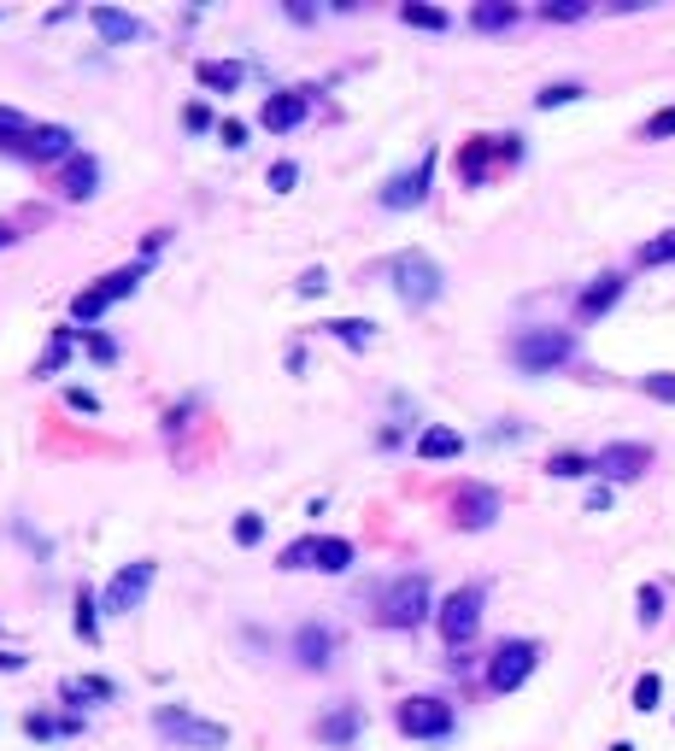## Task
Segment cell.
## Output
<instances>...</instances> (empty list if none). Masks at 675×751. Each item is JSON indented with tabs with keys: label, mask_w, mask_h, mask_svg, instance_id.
<instances>
[{
	"label": "cell",
	"mask_w": 675,
	"mask_h": 751,
	"mask_svg": "<svg viewBox=\"0 0 675 751\" xmlns=\"http://www.w3.org/2000/svg\"><path fill=\"white\" fill-rule=\"evenodd\" d=\"M89 352L100 358V365H112V358H117V347H112V340H106V335H89Z\"/></svg>",
	"instance_id": "bcb514c9"
},
{
	"label": "cell",
	"mask_w": 675,
	"mask_h": 751,
	"mask_svg": "<svg viewBox=\"0 0 675 751\" xmlns=\"http://www.w3.org/2000/svg\"><path fill=\"white\" fill-rule=\"evenodd\" d=\"M189 130H212V112L206 107H189Z\"/></svg>",
	"instance_id": "c3c4849f"
},
{
	"label": "cell",
	"mask_w": 675,
	"mask_h": 751,
	"mask_svg": "<svg viewBox=\"0 0 675 751\" xmlns=\"http://www.w3.org/2000/svg\"><path fill=\"white\" fill-rule=\"evenodd\" d=\"M294 288H300V294L312 300V294H324V288H329V277H324V270H306V277H300Z\"/></svg>",
	"instance_id": "ee69618b"
},
{
	"label": "cell",
	"mask_w": 675,
	"mask_h": 751,
	"mask_svg": "<svg viewBox=\"0 0 675 751\" xmlns=\"http://www.w3.org/2000/svg\"><path fill=\"white\" fill-rule=\"evenodd\" d=\"M294 658L306 663V670H329V663H335V628L306 623V628L294 635Z\"/></svg>",
	"instance_id": "5bb4252c"
},
{
	"label": "cell",
	"mask_w": 675,
	"mask_h": 751,
	"mask_svg": "<svg viewBox=\"0 0 675 751\" xmlns=\"http://www.w3.org/2000/svg\"><path fill=\"white\" fill-rule=\"evenodd\" d=\"M142 277H147V259H142V265H124V270H106V277L94 282V294H100V300L112 305V300H124V294H135V288H142Z\"/></svg>",
	"instance_id": "d6986e66"
},
{
	"label": "cell",
	"mask_w": 675,
	"mask_h": 751,
	"mask_svg": "<svg viewBox=\"0 0 675 751\" xmlns=\"http://www.w3.org/2000/svg\"><path fill=\"white\" fill-rule=\"evenodd\" d=\"M235 540H241V546H259V540H265V517H259V511H241V523H235Z\"/></svg>",
	"instance_id": "74e56055"
},
{
	"label": "cell",
	"mask_w": 675,
	"mask_h": 751,
	"mask_svg": "<svg viewBox=\"0 0 675 751\" xmlns=\"http://www.w3.org/2000/svg\"><path fill=\"white\" fill-rule=\"evenodd\" d=\"M324 329L335 340H347V347H370V340H376V323H364V317H335V323H324Z\"/></svg>",
	"instance_id": "603a6c76"
},
{
	"label": "cell",
	"mask_w": 675,
	"mask_h": 751,
	"mask_svg": "<svg viewBox=\"0 0 675 751\" xmlns=\"http://www.w3.org/2000/svg\"><path fill=\"white\" fill-rule=\"evenodd\" d=\"M535 663H540V640H505L494 663H487V687L494 693H517L522 681L535 675Z\"/></svg>",
	"instance_id": "52a82bcc"
},
{
	"label": "cell",
	"mask_w": 675,
	"mask_h": 751,
	"mask_svg": "<svg viewBox=\"0 0 675 751\" xmlns=\"http://www.w3.org/2000/svg\"><path fill=\"white\" fill-rule=\"evenodd\" d=\"M71 335H77V329H54V347L42 352L36 375H59V370H65V358H71Z\"/></svg>",
	"instance_id": "f546056e"
},
{
	"label": "cell",
	"mask_w": 675,
	"mask_h": 751,
	"mask_svg": "<svg viewBox=\"0 0 675 751\" xmlns=\"http://www.w3.org/2000/svg\"><path fill=\"white\" fill-rule=\"evenodd\" d=\"M470 24H476L482 36H499V30L517 24V7H511V0H482V7L470 12Z\"/></svg>",
	"instance_id": "ffe728a7"
},
{
	"label": "cell",
	"mask_w": 675,
	"mask_h": 751,
	"mask_svg": "<svg viewBox=\"0 0 675 751\" xmlns=\"http://www.w3.org/2000/svg\"><path fill=\"white\" fill-rule=\"evenodd\" d=\"M0 670H7V675H19V670H24V658H19V652H0Z\"/></svg>",
	"instance_id": "681fc988"
},
{
	"label": "cell",
	"mask_w": 675,
	"mask_h": 751,
	"mask_svg": "<svg viewBox=\"0 0 675 751\" xmlns=\"http://www.w3.org/2000/svg\"><path fill=\"white\" fill-rule=\"evenodd\" d=\"M294 182H300V165H289V159H282V165H270V188H277V194H289Z\"/></svg>",
	"instance_id": "60d3db41"
},
{
	"label": "cell",
	"mask_w": 675,
	"mask_h": 751,
	"mask_svg": "<svg viewBox=\"0 0 675 751\" xmlns=\"http://www.w3.org/2000/svg\"><path fill=\"white\" fill-rule=\"evenodd\" d=\"M30 159H36V165H54V159H71V153H77V135L71 130H65V124H36V135H30Z\"/></svg>",
	"instance_id": "9a60e30c"
},
{
	"label": "cell",
	"mask_w": 675,
	"mask_h": 751,
	"mask_svg": "<svg viewBox=\"0 0 675 751\" xmlns=\"http://www.w3.org/2000/svg\"><path fill=\"white\" fill-rule=\"evenodd\" d=\"M30 135H36V124H30L24 112L0 107V147H30Z\"/></svg>",
	"instance_id": "cb8c5ba5"
},
{
	"label": "cell",
	"mask_w": 675,
	"mask_h": 751,
	"mask_svg": "<svg viewBox=\"0 0 675 751\" xmlns=\"http://www.w3.org/2000/svg\"><path fill=\"white\" fill-rule=\"evenodd\" d=\"M394 722H400V733H412V740H447L452 733V705L447 698L417 693V698H400Z\"/></svg>",
	"instance_id": "5b68a950"
},
{
	"label": "cell",
	"mask_w": 675,
	"mask_h": 751,
	"mask_svg": "<svg viewBox=\"0 0 675 751\" xmlns=\"http://www.w3.org/2000/svg\"><path fill=\"white\" fill-rule=\"evenodd\" d=\"M89 24L100 30V42H106V47H130V42L147 36V24L135 19V12H117V7H94Z\"/></svg>",
	"instance_id": "4fadbf2b"
},
{
	"label": "cell",
	"mask_w": 675,
	"mask_h": 751,
	"mask_svg": "<svg viewBox=\"0 0 675 751\" xmlns=\"http://www.w3.org/2000/svg\"><path fill=\"white\" fill-rule=\"evenodd\" d=\"M217 142H224V147H247V124H241V117H224V124H217Z\"/></svg>",
	"instance_id": "b9f144b4"
},
{
	"label": "cell",
	"mask_w": 675,
	"mask_h": 751,
	"mask_svg": "<svg viewBox=\"0 0 675 751\" xmlns=\"http://www.w3.org/2000/svg\"><path fill=\"white\" fill-rule=\"evenodd\" d=\"M306 112H312V89H282V94H270L259 107V124L265 130H294Z\"/></svg>",
	"instance_id": "7c38bea8"
},
{
	"label": "cell",
	"mask_w": 675,
	"mask_h": 751,
	"mask_svg": "<svg viewBox=\"0 0 675 751\" xmlns=\"http://www.w3.org/2000/svg\"><path fill=\"white\" fill-rule=\"evenodd\" d=\"M617 300H622V277L611 270V277H599V282H594V288H587V294L576 300V312H582V317H605Z\"/></svg>",
	"instance_id": "ac0fdd59"
},
{
	"label": "cell",
	"mask_w": 675,
	"mask_h": 751,
	"mask_svg": "<svg viewBox=\"0 0 675 751\" xmlns=\"http://www.w3.org/2000/svg\"><path fill=\"white\" fill-rule=\"evenodd\" d=\"M194 77L206 82V89H217V94L241 89V65H235V59H200V65H194Z\"/></svg>",
	"instance_id": "44dd1931"
},
{
	"label": "cell",
	"mask_w": 675,
	"mask_h": 751,
	"mask_svg": "<svg viewBox=\"0 0 675 751\" xmlns=\"http://www.w3.org/2000/svg\"><path fill=\"white\" fill-rule=\"evenodd\" d=\"M587 511H611V487H594V493H587Z\"/></svg>",
	"instance_id": "7dc6e473"
},
{
	"label": "cell",
	"mask_w": 675,
	"mask_h": 751,
	"mask_svg": "<svg viewBox=\"0 0 675 751\" xmlns=\"http://www.w3.org/2000/svg\"><path fill=\"white\" fill-rule=\"evenodd\" d=\"M675 259V229L670 235H657V242H646L640 247V265H670Z\"/></svg>",
	"instance_id": "d590c367"
},
{
	"label": "cell",
	"mask_w": 675,
	"mask_h": 751,
	"mask_svg": "<svg viewBox=\"0 0 675 751\" xmlns=\"http://www.w3.org/2000/svg\"><path fill=\"white\" fill-rule=\"evenodd\" d=\"M646 464H652V447H640V440H617V447H605V452L594 458V470L611 475V482H634Z\"/></svg>",
	"instance_id": "8fae6325"
},
{
	"label": "cell",
	"mask_w": 675,
	"mask_h": 751,
	"mask_svg": "<svg viewBox=\"0 0 675 751\" xmlns=\"http://www.w3.org/2000/svg\"><path fill=\"white\" fill-rule=\"evenodd\" d=\"M435 623H441L452 652H464V646L476 640V628H482V587H452L447 599L435 605Z\"/></svg>",
	"instance_id": "277c9868"
},
{
	"label": "cell",
	"mask_w": 675,
	"mask_h": 751,
	"mask_svg": "<svg viewBox=\"0 0 675 751\" xmlns=\"http://www.w3.org/2000/svg\"><path fill=\"white\" fill-rule=\"evenodd\" d=\"M359 722H364V710L359 705H341L335 716L317 722V740H324V746H352V740H359Z\"/></svg>",
	"instance_id": "2e32d148"
},
{
	"label": "cell",
	"mask_w": 675,
	"mask_h": 751,
	"mask_svg": "<svg viewBox=\"0 0 675 751\" xmlns=\"http://www.w3.org/2000/svg\"><path fill=\"white\" fill-rule=\"evenodd\" d=\"M487 153H494V142H487V135L459 153V177H464V182H482V177H487Z\"/></svg>",
	"instance_id": "4316f807"
},
{
	"label": "cell",
	"mask_w": 675,
	"mask_h": 751,
	"mask_svg": "<svg viewBox=\"0 0 675 751\" xmlns=\"http://www.w3.org/2000/svg\"><path fill=\"white\" fill-rule=\"evenodd\" d=\"M0 247H12V229L7 224H0Z\"/></svg>",
	"instance_id": "f907efd6"
},
{
	"label": "cell",
	"mask_w": 675,
	"mask_h": 751,
	"mask_svg": "<svg viewBox=\"0 0 675 751\" xmlns=\"http://www.w3.org/2000/svg\"><path fill=\"white\" fill-rule=\"evenodd\" d=\"M657 617H664V587H652V582H646V587H640V623L652 628Z\"/></svg>",
	"instance_id": "8d00e7d4"
},
{
	"label": "cell",
	"mask_w": 675,
	"mask_h": 751,
	"mask_svg": "<svg viewBox=\"0 0 675 751\" xmlns=\"http://www.w3.org/2000/svg\"><path fill=\"white\" fill-rule=\"evenodd\" d=\"M494 517H499V493L494 487H482V482L459 487V500H452V523H459V528H494Z\"/></svg>",
	"instance_id": "30bf717a"
},
{
	"label": "cell",
	"mask_w": 675,
	"mask_h": 751,
	"mask_svg": "<svg viewBox=\"0 0 675 751\" xmlns=\"http://www.w3.org/2000/svg\"><path fill=\"white\" fill-rule=\"evenodd\" d=\"M317 570L324 575L352 570V540H317Z\"/></svg>",
	"instance_id": "d4e9b609"
},
{
	"label": "cell",
	"mask_w": 675,
	"mask_h": 751,
	"mask_svg": "<svg viewBox=\"0 0 675 751\" xmlns=\"http://www.w3.org/2000/svg\"><path fill=\"white\" fill-rule=\"evenodd\" d=\"M394 288H400V300L412 305H435L441 300V265L435 259H424V253H400L394 259Z\"/></svg>",
	"instance_id": "8992f818"
},
{
	"label": "cell",
	"mask_w": 675,
	"mask_h": 751,
	"mask_svg": "<svg viewBox=\"0 0 675 751\" xmlns=\"http://www.w3.org/2000/svg\"><path fill=\"white\" fill-rule=\"evenodd\" d=\"M670 135H675V107H664V112L646 124V142H670Z\"/></svg>",
	"instance_id": "ab89813d"
},
{
	"label": "cell",
	"mask_w": 675,
	"mask_h": 751,
	"mask_svg": "<svg viewBox=\"0 0 675 751\" xmlns=\"http://www.w3.org/2000/svg\"><path fill=\"white\" fill-rule=\"evenodd\" d=\"M429 177H435V153H424L412 170H400V177H387V188H382V206L387 212H412V206H424L429 200Z\"/></svg>",
	"instance_id": "9c48e42d"
},
{
	"label": "cell",
	"mask_w": 675,
	"mask_h": 751,
	"mask_svg": "<svg viewBox=\"0 0 675 751\" xmlns=\"http://www.w3.org/2000/svg\"><path fill=\"white\" fill-rule=\"evenodd\" d=\"M582 94H587L582 82H547V89L535 94V107H540V112H552V107H576Z\"/></svg>",
	"instance_id": "83f0119b"
},
{
	"label": "cell",
	"mask_w": 675,
	"mask_h": 751,
	"mask_svg": "<svg viewBox=\"0 0 675 751\" xmlns=\"http://www.w3.org/2000/svg\"><path fill=\"white\" fill-rule=\"evenodd\" d=\"M376 617L382 628H417L435 617V599H429V575H400V582L382 587L376 599Z\"/></svg>",
	"instance_id": "7a4b0ae2"
},
{
	"label": "cell",
	"mask_w": 675,
	"mask_h": 751,
	"mask_svg": "<svg viewBox=\"0 0 675 751\" xmlns=\"http://www.w3.org/2000/svg\"><path fill=\"white\" fill-rule=\"evenodd\" d=\"M100 182V165L94 159H71V170H65V200H89Z\"/></svg>",
	"instance_id": "7402d4cb"
},
{
	"label": "cell",
	"mask_w": 675,
	"mask_h": 751,
	"mask_svg": "<svg viewBox=\"0 0 675 751\" xmlns=\"http://www.w3.org/2000/svg\"><path fill=\"white\" fill-rule=\"evenodd\" d=\"M71 705H82V698H112V681H100V675H82V681H65L59 687Z\"/></svg>",
	"instance_id": "1f68e13d"
},
{
	"label": "cell",
	"mask_w": 675,
	"mask_h": 751,
	"mask_svg": "<svg viewBox=\"0 0 675 751\" xmlns=\"http://www.w3.org/2000/svg\"><path fill=\"white\" fill-rule=\"evenodd\" d=\"M611 751H634V746H629V740H617V746H611Z\"/></svg>",
	"instance_id": "816d5d0a"
},
{
	"label": "cell",
	"mask_w": 675,
	"mask_h": 751,
	"mask_svg": "<svg viewBox=\"0 0 675 751\" xmlns=\"http://www.w3.org/2000/svg\"><path fill=\"white\" fill-rule=\"evenodd\" d=\"M65 405H71V412H100V400L89 394V388H71V394H65Z\"/></svg>",
	"instance_id": "f6af8a7d"
},
{
	"label": "cell",
	"mask_w": 675,
	"mask_h": 751,
	"mask_svg": "<svg viewBox=\"0 0 675 751\" xmlns=\"http://www.w3.org/2000/svg\"><path fill=\"white\" fill-rule=\"evenodd\" d=\"M459 452H464L459 429H441V423H435V429L417 435V458H424V464H435V458H459Z\"/></svg>",
	"instance_id": "e0dca14e"
},
{
	"label": "cell",
	"mask_w": 675,
	"mask_h": 751,
	"mask_svg": "<svg viewBox=\"0 0 675 751\" xmlns=\"http://www.w3.org/2000/svg\"><path fill=\"white\" fill-rule=\"evenodd\" d=\"M154 563H124V570L106 582V593H100V610H112V617H130V610H142V599H147V587H154Z\"/></svg>",
	"instance_id": "ba28073f"
},
{
	"label": "cell",
	"mask_w": 675,
	"mask_h": 751,
	"mask_svg": "<svg viewBox=\"0 0 675 751\" xmlns=\"http://www.w3.org/2000/svg\"><path fill=\"white\" fill-rule=\"evenodd\" d=\"M317 563V535H306V540H294L289 552H282V570H312Z\"/></svg>",
	"instance_id": "836d02e7"
},
{
	"label": "cell",
	"mask_w": 675,
	"mask_h": 751,
	"mask_svg": "<svg viewBox=\"0 0 675 751\" xmlns=\"http://www.w3.org/2000/svg\"><path fill=\"white\" fill-rule=\"evenodd\" d=\"M594 470V458H582V452H552L547 458V475H559V482H576V475Z\"/></svg>",
	"instance_id": "f1b7e54d"
},
{
	"label": "cell",
	"mask_w": 675,
	"mask_h": 751,
	"mask_svg": "<svg viewBox=\"0 0 675 751\" xmlns=\"http://www.w3.org/2000/svg\"><path fill=\"white\" fill-rule=\"evenodd\" d=\"M540 19H547V24H576V19H587V0H547Z\"/></svg>",
	"instance_id": "d6a6232c"
},
{
	"label": "cell",
	"mask_w": 675,
	"mask_h": 751,
	"mask_svg": "<svg viewBox=\"0 0 675 751\" xmlns=\"http://www.w3.org/2000/svg\"><path fill=\"white\" fill-rule=\"evenodd\" d=\"M24 733H30V740H54V733H59V722H47V716H36V710H30V716H24Z\"/></svg>",
	"instance_id": "7bdbcfd3"
},
{
	"label": "cell",
	"mask_w": 675,
	"mask_h": 751,
	"mask_svg": "<svg viewBox=\"0 0 675 751\" xmlns=\"http://www.w3.org/2000/svg\"><path fill=\"white\" fill-rule=\"evenodd\" d=\"M576 358V335L570 329H522L511 340V365L522 375H552L559 365H570Z\"/></svg>",
	"instance_id": "6da1fadb"
},
{
	"label": "cell",
	"mask_w": 675,
	"mask_h": 751,
	"mask_svg": "<svg viewBox=\"0 0 675 751\" xmlns=\"http://www.w3.org/2000/svg\"><path fill=\"white\" fill-rule=\"evenodd\" d=\"M640 388H646L652 400H664V405H675V375H670V370H657V375H646V382H640Z\"/></svg>",
	"instance_id": "f35d334b"
},
{
	"label": "cell",
	"mask_w": 675,
	"mask_h": 751,
	"mask_svg": "<svg viewBox=\"0 0 675 751\" xmlns=\"http://www.w3.org/2000/svg\"><path fill=\"white\" fill-rule=\"evenodd\" d=\"M154 728H159L171 746H182V751H224V746H229V728H224V722H206V716L177 710V705H159V710H154Z\"/></svg>",
	"instance_id": "3957f363"
},
{
	"label": "cell",
	"mask_w": 675,
	"mask_h": 751,
	"mask_svg": "<svg viewBox=\"0 0 675 751\" xmlns=\"http://www.w3.org/2000/svg\"><path fill=\"white\" fill-rule=\"evenodd\" d=\"M77 635L89 640V646L100 640V605H94V593H89V587L77 593Z\"/></svg>",
	"instance_id": "4dcf8cb0"
},
{
	"label": "cell",
	"mask_w": 675,
	"mask_h": 751,
	"mask_svg": "<svg viewBox=\"0 0 675 751\" xmlns=\"http://www.w3.org/2000/svg\"><path fill=\"white\" fill-rule=\"evenodd\" d=\"M400 24H412V30H452V19L441 7H417V0H405L400 7Z\"/></svg>",
	"instance_id": "484cf974"
},
{
	"label": "cell",
	"mask_w": 675,
	"mask_h": 751,
	"mask_svg": "<svg viewBox=\"0 0 675 751\" xmlns=\"http://www.w3.org/2000/svg\"><path fill=\"white\" fill-rule=\"evenodd\" d=\"M657 698H664V681H657V675H640V681H634V710H657Z\"/></svg>",
	"instance_id": "e575fe53"
}]
</instances>
